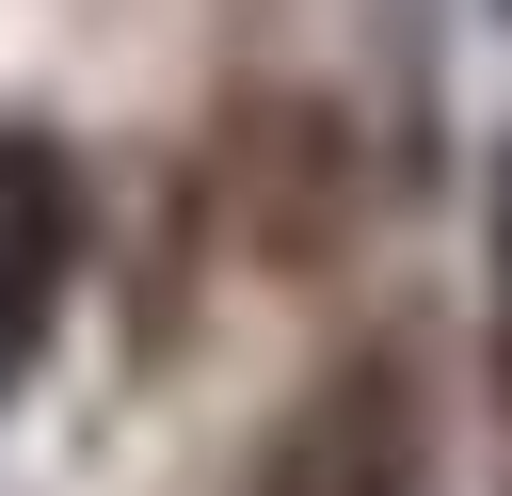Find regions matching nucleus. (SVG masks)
<instances>
[{"mask_svg":"<svg viewBox=\"0 0 512 496\" xmlns=\"http://www.w3.org/2000/svg\"><path fill=\"white\" fill-rule=\"evenodd\" d=\"M240 496H432V400H416V368H400V352L320 368V384L272 416V448H256Z\"/></svg>","mask_w":512,"mask_h":496,"instance_id":"f257e3e1","label":"nucleus"},{"mask_svg":"<svg viewBox=\"0 0 512 496\" xmlns=\"http://www.w3.org/2000/svg\"><path fill=\"white\" fill-rule=\"evenodd\" d=\"M496 336H512V160H496Z\"/></svg>","mask_w":512,"mask_h":496,"instance_id":"7ed1b4c3","label":"nucleus"},{"mask_svg":"<svg viewBox=\"0 0 512 496\" xmlns=\"http://www.w3.org/2000/svg\"><path fill=\"white\" fill-rule=\"evenodd\" d=\"M64 288H80V176L48 128H0V400L32 384Z\"/></svg>","mask_w":512,"mask_h":496,"instance_id":"f03ea898","label":"nucleus"}]
</instances>
